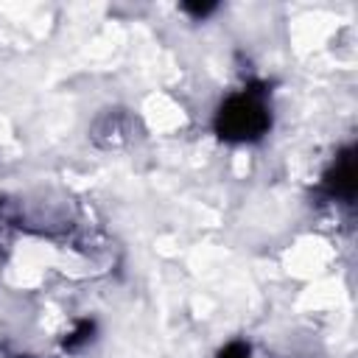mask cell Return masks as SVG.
Wrapping results in <instances>:
<instances>
[{
	"instance_id": "6da1fadb",
	"label": "cell",
	"mask_w": 358,
	"mask_h": 358,
	"mask_svg": "<svg viewBox=\"0 0 358 358\" xmlns=\"http://www.w3.org/2000/svg\"><path fill=\"white\" fill-rule=\"evenodd\" d=\"M271 126L266 106V90L249 87L238 95H229L215 112V134L227 143H252L260 140Z\"/></svg>"
},
{
	"instance_id": "7a4b0ae2",
	"label": "cell",
	"mask_w": 358,
	"mask_h": 358,
	"mask_svg": "<svg viewBox=\"0 0 358 358\" xmlns=\"http://www.w3.org/2000/svg\"><path fill=\"white\" fill-rule=\"evenodd\" d=\"M358 190V173H355V151L347 148L336 157L333 168L324 173L322 182V193L330 199H341V201H352Z\"/></svg>"
},
{
	"instance_id": "3957f363",
	"label": "cell",
	"mask_w": 358,
	"mask_h": 358,
	"mask_svg": "<svg viewBox=\"0 0 358 358\" xmlns=\"http://www.w3.org/2000/svg\"><path fill=\"white\" fill-rule=\"evenodd\" d=\"M92 333H95V322H92V319H81V322H76V327L64 336V347H67V350H78L81 344H87V341L92 338Z\"/></svg>"
},
{
	"instance_id": "277c9868",
	"label": "cell",
	"mask_w": 358,
	"mask_h": 358,
	"mask_svg": "<svg viewBox=\"0 0 358 358\" xmlns=\"http://www.w3.org/2000/svg\"><path fill=\"white\" fill-rule=\"evenodd\" d=\"M218 358H252V350L243 341H232L218 352Z\"/></svg>"
},
{
	"instance_id": "5b68a950",
	"label": "cell",
	"mask_w": 358,
	"mask_h": 358,
	"mask_svg": "<svg viewBox=\"0 0 358 358\" xmlns=\"http://www.w3.org/2000/svg\"><path fill=\"white\" fill-rule=\"evenodd\" d=\"M182 11L193 17H207L210 11H215V3H182Z\"/></svg>"
},
{
	"instance_id": "8992f818",
	"label": "cell",
	"mask_w": 358,
	"mask_h": 358,
	"mask_svg": "<svg viewBox=\"0 0 358 358\" xmlns=\"http://www.w3.org/2000/svg\"><path fill=\"white\" fill-rule=\"evenodd\" d=\"M6 229H8V218H6L3 204H0V243H3V238H6Z\"/></svg>"
}]
</instances>
